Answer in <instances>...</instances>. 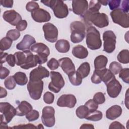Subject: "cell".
<instances>
[{
    "mask_svg": "<svg viewBox=\"0 0 129 129\" xmlns=\"http://www.w3.org/2000/svg\"><path fill=\"white\" fill-rule=\"evenodd\" d=\"M122 112L121 106L118 105H114L109 107L106 111V117L110 120H114L119 117Z\"/></svg>",
    "mask_w": 129,
    "mask_h": 129,
    "instance_id": "cell-21",
    "label": "cell"
},
{
    "mask_svg": "<svg viewBox=\"0 0 129 129\" xmlns=\"http://www.w3.org/2000/svg\"><path fill=\"white\" fill-rule=\"evenodd\" d=\"M110 16L112 21L123 28L129 27L128 14L123 11L121 8H117L110 12Z\"/></svg>",
    "mask_w": 129,
    "mask_h": 129,
    "instance_id": "cell-6",
    "label": "cell"
},
{
    "mask_svg": "<svg viewBox=\"0 0 129 129\" xmlns=\"http://www.w3.org/2000/svg\"><path fill=\"white\" fill-rule=\"evenodd\" d=\"M85 105L87 107L89 112L93 111L96 110L98 107V104L93 100V99H89L85 104Z\"/></svg>",
    "mask_w": 129,
    "mask_h": 129,
    "instance_id": "cell-41",
    "label": "cell"
},
{
    "mask_svg": "<svg viewBox=\"0 0 129 129\" xmlns=\"http://www.w3.org/2000/svg\"><path fill=\"white\" fill-rule=\"evenodd\" d=\"M3 18L7 22L15 26L22 20L21 16L14 10H7L4 12L3 14Z\"/></svg>",
    "mask_w": 129,
    "mask_h": 129,
    "instance_id": "cell-15",
    "label": "cell"
},
{
    "mask_svg": "<svg viewBox=\"0 0 129 129\" xmlns=\"http://www.w3.org/2000/svg\"><path fill=\"white\" fill-rule=\"evenodd\" d=\"M105 85L107 94L110 97L116 98L119 95L122 89V86L115 77L112 79Z\"/></svg>",
    "mask_w": 129,
    "mask_h": 129,
    "instance_id": "cell-12",
    "label": "cell"
},
{
    "mask_svg": "<svg viewBox=\"0 0 129 129\" xmlns=\"http://www.w3.org/2000/svg\"><path fill=\"white\" fill-rule=\"evenodd\" d=\"M86 40L87 47L91 50L99 49L101 47L102 41L100 33L94 26L87 28Z\"/></svg>",
    "mask_w": 129,
    "mask_h": 129,
    "instance_id": "cell-3",
    "label": "cell"
},
{
    "mask_svg": "<svg viewBox=\"0 0 129 129\" xmlns=\"http://www.w3.org/2000/svg\"><path fill=\"white\" fill-rule=\"evenodd\" d=\"M72 53L75 57L79 59H84L88 55V50L81 45H78L74 47Z\"/></svg>",
    "mask_w": 129,
    "mask_h": 129,
    "instance_id": "cell-23",
    "label": "cell"
},
{
    "mask_svg": "<svg viewBox=\"0 0 129 129\" xmlns=\"http://www.w3.org/2000/svg\"><path fill=\"white\" fill-rule=\"evenodd\" d=\"M6 61L10 66L14 67L16 64V59L15 55L12 54H9L6 58Z\"/></svg>",
    "mask_w": 129,
    "mask_h": 129,
    "instance_id": "cell-49",
    "label": "cell"
},
{
    "mask_svg": "<svg viewBox=\"0 0 129 129\" xmlns=\"http://www.w3.org/2000/svg\"><path fill=\"white\" fill-rule=\"evenodd\" d=\"M59 66L63 71L68 76L75 72V67L72 60L69 57H63L58 60Z\"/></svg>",
    "mask_w": 129,
    "mask_h": 129,
    "instance_id": "cell-19",
    "label": "cell"
},
{
    "mask_svg": "<svg viewBox=\"0 0 129 129\" xmlns=\"http://www.w3.org/2000/svg\"><path fill=\"white\" fill-rule=\"evenodd\" d=\"M70 29L71 31L70 38L73 43H79L85 38L86 27L82 22L77 21L72 22L70 24Z\"/></svg>",
    "mask_w": 129,
    "mask_h": 129,
    "instance_id": "cell-5",
    "label": "cell"
},
{
    "mask_svg": "<svg viewBox=\"0 0 129 129\" xmlns=\"http://www.w3.org/2000/svg\"><path fill=\"white\" fill-rule=\"evenodd\" d=\"M28 50H25L23 52L18 51L14 53L16 59V64L19 66H23L26 61L27 57Z\"/></svg>",
    "mask_w": 129,
    "mask_h": 129,
    "instance_id": "cell-26",
    "label": "cell"
},
{
    "mask_svg": "<svg viewBox=\"0 0 129 129\" xmlns=\"http://www.w3.org/2000/svg\"><path fill=\"white\" fill-rule=\"evenodd\" d=\"M37 127L34 126L32 124H20L18 126H14L13 128H35Z\"/></svg>",
    "mask_w": 129,
    "mask_h": 129,
    "instance_id": "cell-52",
    "label": "cell"
},
{
    "mask_svg": "<svg viewBox=\"0 0 129 129\" xmlns=\"http://www.w3.org/2000/svg\"><path fill=\"white\" fill-rule=\"evenodd\" d=\"M54 114L55 110L52 106H46L43 107L42 111L41 120L45 126L51 127L54 126L55 123Z\"/></svg>",
    "mask_w": 129,
    "mask_h": 129,
    "instance_id": "cell-10",
    "label": "cell"
},
{
    "mask_svg": "<svg viewBox=\"0 0 129 129\" xmlns=\"http://www.w3.org/2000/svg\"><path fill=\"white\" fill-rule=\"evenodd\" d=\"M77 103L76 97L72 94H64L58 98L57 105L59 107L73 108Z\"/></svg>",
    "mask_w": 129,
    "mask_h": 129,
    "instance_id": "cell-16",
    "label": "cell"
},
{
    "mask_svg": "<svg viewBox=\"0 0 129 129\" xmlns=\"http://www.w3.org/2000/svg\"><path fill=\"white\" fill-rule=\"evenodd\" d=\"M128 1H123L122 2V8H121L125 13H128Z\"/></svg>",
    "mask_w": 129,
    "mask_h": 129,
    "instance_id": "cell-53",
    "label": "cell"
},
{
    "mask_svg": "<svg viewBox=\"0 0 129 129\" xmlns=\"http://www.w3.org/2000/svg\"><path fill=\"white\" fill-rule=\"evenodd\" d=\"M102 113L99 110H95L93 111H90L85 117V119L88 120L97 121L101 120L102 118Z\"/></svg>",
    "mask_w": 129,
    "mask_h": 129,
    "instance_id": "cell-30",
    "label": "cell"
},
{
    "mask_svg": "<svg viewBox=\"0 0 129 129\" xmlns=\"http://www.w3.org/2000/svg\"><path fill=\"white\" fill-rule=\"evenodd\" d=\"M47 67L51 70H54L57 69L59 66V62L55 58H51L47 63Z\"/></svg>",
    "mask_w": 129,
    "mask_h": 129,
    "instance_id": "cell-44",
    "label": "cell"
},
{
    "mask_svg": "<svg viewBox=\"0 0 129 129\" xmlns=\"http://www.w3.org/2000/svg\"><path fill=\"white\" fill-rule=\"evenodd\" d=\"M101 4L99 1H90L88 11L92 12H98L101 8Z\"/></svg>",
    "mask_w": 129,
    "mask_h": 129,
    "instance_id": "cell-35",
    "label": "cell"
},
{
    "mask_svg": "<svg viewBox=\"0 0 129 129\" xmlns=\"http://www.w3.org/2000/svg\"><path fill=\"white\" fill-rule=\"evenodd\" d=\"M39 112L36 110H32L30 111L28 114L26 115V118L29 121H35L39 118Z\"/></svg>",
    "mask_w": 129,
    "mask_h": 129,
    "instance_id": "cell-39",
    "label": "cell"
},
{
    "mask_svg": "<svg viewBox=\"0 0 129 129\" xmlns=\"http://www.w3.org/2000/svg\"><path fill=\"white\" fill-rule=\"evenodd\" d=\"M122 69V66L119 63L116 61H113L111 62L109 67V70L114 75H116L118 74Z\"/></svg>",
    "mask_w": 129,
    "mask_h": 129,
    "instance_id": "cell-36",
    "label": "cell"
},
{
    "mask_svg": "<svg viewBox=\"0 0 129 129\" xmlns=\"http://www.w3.org/2000/svg\"><path fill=\"white\" fill-rule=\"evenodd\" d=\"M1 111V127L3 128H8L7 124L9 123L13 118L16 115V109L8 102L0 103Z\"/></svg>",
    "mask_w": 129,
    "mask_h": 129,
    "instance_id": "cell-4",
    "label": "cell"
},
{
    "mask_svg": "<svg viewBox=\"0 0 129 129\" xmlns=\"http://www.w3.org/2000/svg\"><path fill=\"white\" fill-rule=\"evenodd\" d=\"M36 42L35 38L30 35L26 34L24 35L22 41L16 45V48L20 50H28Z\"/></svg>",
    "mask_w": 129,
    "mask_h": 129,
    "instance_id": "cell-18",
    "label": "cell"
},
{
    "mask_svg": "<svg viewBox=\"0 0 129 129\" xmlns=\"http://www.w3.org/2000/svg\"><path fill=\"white\" fill-rule=\"evenodd\" d=\"M16 84L20 86H24L28 82V78L26 74L22 72H18L13 76Z\"/></svg>",
    "mask_w": 129,
    "mask_h": 129,
    "instance_id": "cell-28",
    "label": "cell"
},
{
    "mask_svg": "<svg viewBox=\"0 0 129 129\" xmlns=\"http://www.w3.org/2000/svg\"><path fill=\"white\" fill-rule=\"evenodd\" d=\"M56 49L60 53H66L70 50V45L69 42L66 39H59L55 44Z\"/></svg>",
    "mask_w": 129,
    "mask_h": 129,
    "instance_id": "cell-24",
    "label": "cell"
},
{
    "mask_svg": "<svg viewBox=\"0 0 129 129\" xmlns=\"http://www.w3.org/2000/svg\"><path fill=\"white\" fill-rule=\"evenodd\" d=\"M77 72L81 76L82 79L87 77L90 72V66L87 62L82 63L77 70Z\"/></svg>",
    "mask_w": 129,
    "mask_h": 129,
    "instance_id": "cell-27",
    "label": "cell"
},
{
    "mask_svg": "<svg viewBox=\"0 0 129 129\" xmlns=\"http://www.w3.org/2000/svg\"><path fill=\"white\" fill-rule=\"evenodd\" d=\"M68 78L71 83L74 86H79L82 83L83 79L77 71L69 75Z\"/></svg>",
    "mask_w": 129,
    "mask_h": 129,
    "instance_id": "cell-29",
    "label": "cell"
},
{
    "mask_svg": "<svg viewBox=\"0 0 129 129\" xmlns=\"http://www.w3.org/2000/svg\"><path fill=\"white\" fill-rule=\"evenodd\" d=\"M116 36L112 31H106L103 33V51L111 53L115 49Z\"/></svg>",
    "mask_w": 129,
    "mask_h": 129,
    "instance_id": "cell-8",
    "label": "cell"
},
{
    "mask_svg": "<svg viewBox=\"0 0 129 129\" xmlns=\"http://www.w3.org/2000/svg\"><path fill=\"white\" fill-rule=\"evenodd\" d=\"M129 51L128 49H123L118 53L117 58L118 61L121 63L127 64L129 62Z\"/></svg>",
    "mask_w": 129,
    "mask_h": 129,
    "instance_id": "cell-31",
    "label": "cell"
},
{
    "mask_svg": "<svg viewBox=\"0 0 129 129\" xmlns=\"http://www.w3.org/2000/svg\"><path fill=\"white\" fill-rule=\"evenodd\" d=\"M31 17L34 21L38 23L48 22L51 19L50 14L47 11L41 8L31 12Z\"/></svg>",
    "mask_w": 129,
    "mask_h": 129,
    "instance_id": "cell-17",
    "label": "cell"
},
{
    "mask_svg": "<svg viewBox=\"0 0 129 129\" xmlns=\"http://www.w3.org/2000/svg\"><path fill=\"white\" fill-rule=\"evenodd\" d=\"M72 6L73 13L81 16L88 11L89 8L88 2L86 0H74L72 2Z\"/></svg>",
    "mask_w": 129,
    "mask_h": 129,
    "instance_id": "cell-14",
    "label": "cell"
},
{
    "mask_svg": "<svg viewBox=\"0 0 129 129\" xmlns=\"http://www.w3.org/2000/svg\"><path fill=\"white\" fill-rule=\"evenodd\" d=\"M44 5L50 7L53 11L55 16L59 19L67 17L69 14L67 5L61 0L41 1Z\"/></svg>",
    "mask_w": 129,
    "mask_h": 129,
    "instance_id": "cell-2",
    "label": "cell"
},
{
    "mask_svg": "<svg viewBox=\"0 0 129 129\" xmlns=\"http://www.w3.org/2000/svg\"><path fill=\"white\" fill-rule=\"evenodd\" d=\"M0 73H1V75H0L1 79H4L7 77H8V75H9L10 71L7 68L1 66Z\"/></svg>",
    "mask_w": 129,
    "mask_h": 129,
    "instance_id": "cell-48",
    "label": "cell"
},
{
    "mask_svg": "<svg viewBox=\"0 0 129 129\" xmlns=\"http://www.w3.org/2000/svg\"><path fill=\"white\" fill-rule=\"evenodd\" d=\"M50 75L51 81L48 85V89L55 93H58L61 88L64 87L65 85L64 80L61 74L58 72L51 71Z\"/></svg>",
    "mask_w": 129,
    "mask_h": 129,
    "instance_id": "cell-7",
    "label": "cell"
},
{
    "mask_svg": "<svg viewBox=\"0 0 129 129\" xmlns=\"http://www.w3.org/2000/svg\"><path fill=\"white\" fill-rule=\"evenodd\" d=\"M43 89V82L42 80H29L27 84V90L31 98L34 100L39 99L42 95Z\"/></svg>",
    "mask_w": 129,
    "mask_h": 129,
    "instance_id": "cell-9",
    "label": "cell"
},
{
    "mask_svg": "<svg viewBox=\"0 0 129 129\" xmlns=\"http://www.w3.org/2000/svg\"><path fill=\"white\" fill-rule=\"evenodd\" d=\"M109 128H125V127L120 122L118 121H114L112 122L109 127Z\"/></svg>",
    "mask_w": 129,
    "mask_h": 129,
    "instance_id": "cell-51",
    "label": "cell"
},
{
    "mask_svg": "<svg viewBox=\"0 0 129 129\" xmlns=\"http://www.w3.org/2000/svg\"><path fill=\"white\" fill-rule=\"evenodd\" d=\"M16 115L22 116L26 115L33 109L31 104L26 101H22L16 107Z\"/></svg>",
    "mask_w": 129,
    "mask_h": 129,
    "instance_id": "cell-22",
    "label": "cell"
},
{
    "mask_svg": "<svg viewBox=\"0 0 129 129\" xmlns=\"http://www.w3.org/2000/svg\"><path fill=\"white\" fill-rule=\"evenodd\" d=\"M1 5L6 8H12L13 6V0H1Z\"/></svg>",
    "mask_w": 129,
    "mask_h": 129,
    "instance_id": "cell-50",
    "label": "cell"
},
{
    "mask_svg": "<svg viewBox=\"0 0 129 129\" xmlns=\"http://www.w3.org/2000/svg\"><path fill=\"white\" fill-rule=\"evenodd\" d=\"M101 5H103V6H106L108 4V1H99Z\"/></svg>",
    "mask_w": 129,
    "mask_h": 129,
    "instance_id": "cell-57",
    "label": "cell"
},
{
    "mask_svg": "<svg viewBox=\"0 0 129 129\" xmlns=\"http://www.w3.org/2000/svg\"><path fill=\"white\" fill-rule=\"evenodd\" d=\"M39 8V6L38 4L35 1H30L27 3L26 6L27 11L30 12H32Z\"/></svg>",
    "mask_w": 129,
    "mask_h": 129,
    "instance_id": "cell-42",
    "label": "cell"
},
{
    "mask_svg": "<svg viewBox=\"0 0 129 129\" xmlns=\"http://www.w3.org/2000/svg\"><path fill=\"white\" fill-rule=\"evenodd\" d=\"M0 98H2L4 97H5L7 95V91L5 89L3 88L2 87H1V92H0Z\"/></svg>",
    "mask_w": 129,
    "mask_h": 129,
    "instance_id": "cell-55",
    "label": "cell"
},
{
    "mask_svg": "<svg viewBox=\"0 0 129 129\" xmlns=\"http://www.w3.org/2000/svg\"><path fill=\"white\" fill-rule=\"evenodd\" d=\"M81 17L87 26L93 24L97 27L102 28L107 27L109 24L108 17L105 13L99 12L92 13L88 10Z\"/></svg>",
    "mask_w": 129,
    "mask_h": 129,
    "instance_id": "cell-1",
    "label": "cell"
},
{
    "mask_svg": "<svg viewBox=\"0 0 129 129\" xmlns=\"http://www.w3.org/2000/svg\"><path fill=\"white\" fill-rule=\"evenodd\" d=\"M108 62L107 58L103 55L97 56L94 60V67L95 70H101L106 68Z\"/></svg>",
    "mask_w": 129,
    "mask_h": 129,
    "instance_id": "cell-25",
    "label": "cell"
},
{
    "mask_svg": "<svg viewBox=\"0 0 129 129\" xmlns=\"http://www.w3.org/2000/svg\"><path fill=\"white\" fill-rule=\"evenodd\" d=\"M31 50L37 53L38 55H46L48 56L50 54V50L49 47L45 44L38 42L34 44L30 48Z\"/></svg>",
    "mask_w": 129,
    "mask_h": 129,
    "instance_id": "cell-20",
    "label": "cell"
},
{
    "mask_svg": "<svg viewBox=\"0 0 129 129\" xmlns=\"http://www.w3.org/2000/svg\"><path fill=\"white\" fill-rule=\"evenodd\" d=\"M21 34L20 31L17 29H12L9 30L6 34V37H9L13 41L17 40L20 36Z\"/></svg>",
    "mask_w": 129,
    "mask_h": 129,
    "instance_id": "cell-38",
    "label": "cell"
},
{
    "mask_svg": "<svg viewBox=\"0 0 129 129\" xmlns=\"http://www.w3.org/2000/svg\"><path fill=\"white\" fill-rule=\"evenodd\" d=\"M13 43V40L8 37H3L0 42V49L1 51L9 49Z\"/></svg>",
    "mask_w": 129,
    "mask_h": 129,
    "instance_id": "cell-33",
    "label": "cell"
},
{
    "mask_svg": "<svg viewBox=\"0 0 129 129\" xmlns=\"http://www.w3.org/2000/svg\"><path fill=\"white\" fill-rule=\"evenodd\" d=\"M80 128H94V126L91 124H83L80 127Z\"/></svg>",
    "mask_w": 129,
    "mask_h": 129,
    "instance_id": "cell-56",
    "label": "cell"
},
{
    "mask_svg": "<svg viewBox=\"0 0 129 129\" xmlns=\"http://www.w3.org/2000/svg\"><path fill=\"white\" fill-rule=\"evenodd\" d=\"M9 54L7 53H4L3 51H1V66H2V64L6 61V58Z\"/></svg>",
    "mask_w": 129,
    "mask_h": 129,
    "instance_id": "cell-54",
    "label": "cell"
},
{
    "mask_svg": "<svg viewBox=\"0 0 129 129\" xmlns=\"http://www.w3.org/2000/svg\"><path fill=\"white\" fill-rule=\"evenodd\" d=\"M91 79V82L93 83L96 84H99L102 82L100 76H99L98 74L97 73V72L95 70H94L93 74L92 75Z\"/></svg>",
    "mask_w": 129,
    "mask_h": 129,
    "instance_id": "cell-47",
    "label": "cell"
},
{
    "mask_svg": "<svg viewBox=\"0 0 129 129\" xmlns=\"http://www.w3.org/2000/svg\"><path fill=\"white\" fill-rule=\"evenodd\" d=\"M42 30L44 32L45 39L51 43L56 41L58 38V31L57 27L53 24L47 23L43 25Z\"/></svg>",
    "mask_w": 129,
    "mask_h": 129,
    "instance_id": "cell-11",
    "label": "cell"
},
{
    "mask_svg": "<svg viewBox=\"0 0 129 129\" xmlns=\"http://www.w3.org/2000/svg\"><path fill=\"white\" fill-rule=\"evenodd\" d=\"M54 96L53 94L50 92H46L43 95V100L47 104H51L53 102Z\"/></svg>",
    "mask_w": 129,
    "mask_h": 129,
    "instance_id": "cell-43",
    "label": "cell"
},
{
    "mask_svg": "<svg viewBox=\"0 0 129 129\" xmlns=\"http://www.w3.org/2000/svg\"><path fill=\"white\" fill-rule=\"evenodd\" d=\"M4 85L8 90L14 89L16 87V83L13 76H11L8 77L4 81Z\"/></svg>",
    "mask_w": 129,
    "mask_h": 129,
    "instance_id": "cell-34",
    "label": "cell"
},
{
    "mask_svg": "<svg viewBox=\"0 0 129 129\" xmlns=\"http://www.w3.org/2000/svg\"><path fill=\"white\" fill-rule=\"evenodd\" d=\"M89 112V111L85 105H81L79 106L76 110V115L80 119L85 118Z\"/></svg>",
    "mask_w": 129,
    "mask_h": 129,
    "instance_id": "cell-32",
    "label": "cell"
},
{
    "mask_svg": "<svg viewBox=\"0 0 129 129\" xmlns=\"http://www.w3.org/2000/svg\"><path fill=\"white\" fill-rule=\"evenodd\" d=\"M121 1L120 0H111L108 1V5L111 10H114L118 8L120 6Z\"/></svg>",
    "mask_w": 129,
    "mask_h": 129,
    "instance_id": "cell-45",
    "label": "cell"
},
{
    "mask_svg": "<svg viewBox=\"0 0 129 129\" xmlns=\"http://www.w3.org/2000/svg\"><path fill=\"white\" fill-rule=\"evenodd\" d=\"M49 71L44 67L39 65L36 68L32 70L29 75V80L39 81L49 76Z\"/></svg>",
    "mask_w": 129,
    "mask_h": 129,
    "instance_id": "cell-13",
    "label": "cell"
},
{
    "mask_svg": "<svg viewBox=\"0 0 129 129\" xmlns=\"http://www.w3.org/2000/svg\"><path fill=\"white\" fill-rule=\"evenodd\" d=\"M119 77L125 83H129V69L128 68L122 69L119 73Z\"/></svg>",
    "mask_w": 129,
    "mask_h": 129,
    "instance_id": "cell-37",
    "label": "cell"
},
{
    "mask_svg": "<svg viewBox=\"0 0 129 129\" xmlns=\"http://www.w3.org/2000/svg\"><path fill=\"white\" fill-rule=\"evenodd\" d=\"M93 99L97 104H101L105 102V97L102 92H97L94 95Z\"/></svg>",
    "mask_w": 129,
    "mask_h": 129,
    "instance_id": "cell-40",
    "label": "cell"
},
{
    "mask_svg": "<svg viewBox=\"0 0 129 129\" xmlns=\"http://www.w3.org/2000/svg\"><path fill=\"white\" fill-rule=\"evenodd\" d=\"M27 25L28 24L27 21L25 20H22L17 24L16 26V28L19 31H22L26 29Z\"/></svg>",
    "mask_w": 129,
    "mask_h": 129,
    "instance_id": "cell-46",
    "label": "cell"
}]
</instances>
